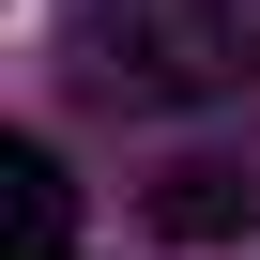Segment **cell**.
I'll use <instances>...</instances> for the list:
<instances>
[{"label": "cell", "mask_w": 260, "mask_h": 260, "mask_svg": "<svg viewBox=\"0 0 260 260\" xmlns=\"http://www.w3.org/2000/svg\"><path fill=\"white\" fill-rule=\"evenodd\" d=\"M77 77L107 107H199L260 77V16L245 0H77Z\"/></svg>", "instance_id": "6da1fadb"}, {"label": "cell", "mask_w": 260, "mask_h": 260, "mask_svg": "<svg viewBox=\"0 0 260 260\" xmlns=\"http://www.w3.org/2000/svg\"><path fill=\"white\" fill-rule=\"evenodd\" d=\"M77 245V184L46 138H0V260H61Z\"/></svg>", "instance_id": "7a4b0ae2"}, {"label": "cell", "mask_w": 260, "mask_h": 260, "mask_svg": "<svg viewBox=\"0 0 260 260\" xmlns=\"http://www.w3.org/2000/svg\"><path fill=\"white\" fill-rule=\"evenodd\" d=\"M153 230H169V245H214V230H260V169H169Z\"/></svg>", "instance_id": "3957f363"}]
</instances>
